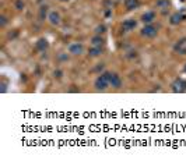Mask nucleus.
<instances>
[{
  "label": "nucleus",
  "mask_w": 186,
  "mask_h": 163,
  "mask_svg": "<svg viewBox=\"0 0 186 163\" xmlns=\"http://www.w3.org/2000/svg\"><path fill=\"white\" fill-rule=\"evenodd\" d=\"M69 92H80V89L79 88H70Z\"/></svg>",
  "instance_id": "25"
},
{
  "label": "nucleus",
  "mask_w": 186,
  "mask_h": 163,
  "mask_svg": "<svg viewBox=\"0 0 186 163\" xmlns=\"http://www.w3.org/2000/svg\"><path fill=\"white\" fill-rule=\"evenodd\" d=\"M141 6V1L140 0H125V7L126 10L132 11V10H136Z\"/></svg>",
  "instance_id": "14"
},
{
  "label": "nucleus",
  "mask_w": 186,
  "mask_h": 163,
  "mask_svg": "<svg viewBox=\"0 0 186 163\" xmlns=\"http://www.w3.org/2000/svg\"><path fill=\"white\" fill-rule=\"evenodd\" d=\"M59 1H62V3H66V1H69V0H59Z\"/></svg>",
  "instance_id": "27"
},
{
  "label": "nucleus",
  "mask_w": 186,
  "mask_h": 163,
  "mask_svg": "<svg viewBox=\"0 0 186 163\" xmlns=\"http://www.w3.org/2000/svg\"><path fill=\"white\" fill-rule=\"evenodd\" d=\"M169 6H171L169 0H157V1H155V7H157L158 10H161L162 14H165L167 10H169Z\"/></svg>",
  "instance_id": "12"
},
{
  "label": "nucleus",
  "mask_w": 186,
  "mask_h": 163,
  "mask_svg": "<svg viewBox=\"0 0 186 163\" xmlns=\"http://www.w3.org/2000/svg\"><path fill=\"white\" fill-rule=\"evenodd\" d=\"M155 18H157V14H155L154 11H146L144 14H141L140 21L146 25V24H153L155 21Z\"/></svg>",
  "instance_id": "9"
},
{
  "label": "nucleus",
  "mask_w": 186,
  "mask_h": 163,
  "mask_svg": "<svg viewBox=\"0 0 186 163\" xmlns=\"http://www.w3.org/2000/svg\"><path fill=\"white\" fill-rule=\"evenodd\" d=\"M126 57H129V59H136V57H137V52H136V50H132V52H129L128 54H126Z\"/></svg>",
  "instance_id": "24"
},
{
  "label": "nucleus",
  "mask_w": 186,
  "mask_h": 163,
  "mask_svg": "<svg viewBox=\"0 0 186 163\" xmlns=\"http://www.w3.org/2000/svg\"><path fill=\"white\" fill-rule=\"evenodd\" d=\"M186 20V16L182 13V11H176L172 16L169 17V24L171 25H179L181 22H183Z\"/></svg>",
  "instance_id": "8"
},
{
  "label": "nucleus",
  "mask_w": 186,
  "mask_h": 163,
  "mask_svg": "<svg viewBox=\"0 0 186 163\" xmlns=\"http://www.w3.org/2000/svg\"><path fill=\"white\" fill-rule=\"evenodd\" d=\"M136 26H137V21L133 20V18H129V20H125V21L122 22V31L123 32H130V31H133Z\"/></svg>",
  "instance_id": "10"
},
{
  "label": "nucleus",
  "mask_w": 186,
  "mask_h": 163,
  "mask_svg": "<svg viewBox=\"0 0 186 163\" xmlns=\"http://www.w3.org/2000/svg\"><path fill=\"white\" fill-rule=\"evenodd\" d=\"M111 85H109V78H108V70H105L101 74H98V77L94 81V88L97 91H105Z\"/></svg>",
  "instance_id": "1"
},
{
  "label": "nucleus",
  "mask_w": 186,
  "mask_h": 163,
  "mask_svg": "<svg viewBox=\"0 0 186 163\" xmlns=\"http://www.w3.org/2000/svg\"><path fill=\"white\" fill-rule=\"evenodd\" d=\"M183 71H185V74H186V63H185V66H183Z\"/></svg>",
  "instance_id": "26"
},
{
  "label": "nucleus",
  "mask_w": 186,
  "mask_h": 163,
  "mask_svg": "<svg viewBox=\"0 0 186 163\" xmlns=\"http://www.w3.org/2000/svg\"><path fill=\"white\" fill-rule=\"evenodd\" d=\"M67 50H69V53L71 56H80V54L84 53L85 47L81 42H71L69 45V47H67Z\"/></svg>",
  "instance_id": "4"
},
{
  "label": "nucleus",
  "mask_w": 186,
  "mask_h": 163,
  "mask_svg": "<svg viewBox=\"0 0 186 163\" xmlns=\"http://www.w3.org/2000/svg\"><path fill=\"white\" fill-rule=\"evenodd\" d=\"M94 32H95V34H98V35L105 34V32H106V25H105V24H98V25L94 28Z\"/></svg>",
  "instance_id": "17"
},
{
  "label": "nucleus",
  "mask_w": 186,
  "mask_h": 163,
  "mask_svg": "<svg viewBox=\"0 0 186 163\" xmlns=\"http://www.w3.org/2000/svg\"><path fill=\"white\" fill-rule=\"evenodd\" d=\"M49 16V7L46 4H43L39 7V13H38V17H39V21H45L48 20Z\"/></svg>",
  "instance_id": "16"
},
{
  "label": "nucleus",
  "mask_w": 186,
  "mask_h": 163,
  "mask_svg": "<svg viewBox=\"0 0 186 163\" xmlns=\"http://www.w3.org/2000/svg\"><path fill=\"white\" fill-rule=\"evenodd\" d=\"M105 64L104 63H99L98 64V66H97V67H94V71H105Z\"/></svg>",
  "instance_id": "23"
},
{
  "label": "nucleus",
  "mask_w": 186,
  "mask_h": 163,
  "mask_svg": "<svg viewBox=\"0 0 186 163\" xmlns=\"http://www.w3.org/2000/svg\"><path fill=\"white\" fill-rule=\"evenodd\" d=\"M48 21H49V24H50L52 26H59L60 24H62V16H60V13L56 11V10L49 11Z\"/></svg>",
  "instance_id": "7"
},
{
  "label": "nucleus",
  "mask_w": 186,
  "mask_h": 163,
  "mask_svg": "<svg viewBox=\"0 0 186 163\" xmlns=\"http://www.w3.org/2000/svg\"><path fill=\"white\" fill-rule=\"evenodd\" d=\"M49 47V42L46 38H39L35 43V49H37L38 52H46Z\"/></svg>",
  "instance_id": "11"
},
{
  "label": "nucleus",
  "mask_w": 186,
  "mask_h": 163,
  "mask_svg": "<svg viewBox=\"0 0 186 163\" xmlns=\"http://www.w3.org/2000/svg\"><path fill=\"white\" fill-rule=\"evenodd\" d=\"M158 29L159 26L155 25L154 22L153 24H146V25L141 28V31H140V35L146 39H154L157 35H158Z\"/></svg>",
  "instance_id": "2"
},
{
  "label": "nucleus",
  "mask_w": 186,
  "mask_h": 163,
  "mask_svg": "<svg viewBox=\"0 0 186 163\" xmlns=\"http://www.w3.org/2000/svg\"><path fill=\"white\" fill-rule=\"evenodd\" d=\"M58 60L59 61H67V60H69V54H67V53H59Z\"/></svg>",
  "instance_id": "21"
},
{
  "label": "nucleus",
  "mask_w": 186,
  "mask_h": 163,
  "mask_svg": "<svg viewBox=\"0 0 186 163\" xmlns=\"http://www.w3.org/2000/svg\"><path fill=\"white\" fill-rule=\"evenodd\" d=\"M171 91L174 94H183V92H186V79L183 78L174 79L172 84H171Z\"/></svg>",
  "instance_id": "3"
},
{
  "label": "nucleus",
  "mask_w": 186,
  "mask_h": 163,
  "mask_svg": "<svg viewBox=\"0 0 186 163\" xmlns=\"http://www.w3.org/2000/svg\"><path fill=\"white\" fill-rule=\"evenodd\" d=\"M90 43H91V46H104V45H105V39H104L102 35L95 34V35L90 39Z\"/></svg>",
  "instance_id": "13"
},
{
  "label": "nucleus",
  "mask_w": 186,
  "mask_h": 163,
  "mask_svg": "<svg viewBox=\"0 0 186 163\" xmlns=\"http://www.w3.org/2000/svg\"><path fill=\"white\" fill-rule=\"evenodd\" d=\"M108 78H109V85H111L112 88H115V89H119L120 87H122L123 81L120 78V75L116 73H112V71H108Z\"/></svg>",
  "instance_id": "5"
},
{
  "label": "nucleus",
  "mask_w": 186,
  "mask_h": 163,
  "mask_svg": "<svg viewBox=\"0 0 186 163\" xmlns=\"http://www.w3.org/2000/svg\"><path fill=\"white\" fill-rule=\"evenodd\" d=\"M0 87H1V92L4 94L6 91H7V81H6L4 78L1 79V85H0Z\"/></svg>",
  "instance_id": "22"
},
{
  "label": "nucleus",
  "mask_w": 186,
  "mask_h": 163,
  "mask_svg": "<svg viewBox=\"0 0 186 163\" xmlns=\"http://www.w3.org/2000/svg\"><path fill=\"white\" fill-rule=\"evenodd\" d=\"M9 24V18L3 14V16H0V28H4L6 25Z\"/></svg>",
  "instance_id": "20"
},
{
  "label": "nucleus",
  "mask_w": 186,
  "mask_h": 163,
  "mask_svg": "<svg viewBox=\"0 0 186 163\" xmlns=\"http://www.w3.org/2000/svg\"><path fill=\"white\" fill-rule=\"evenodd\" d=\"M104 53V46H91L88 49V56L90 57H98Z\"/></svg>",
  "instance_id": "15"
},
{
  "label": "nucleus",
  "mask_w": 186,
  "mask_h": 163,
  "mask_svg": "<svg viewBox=\"0 0 186 163\" xmlns=\"http://www.w3.org/2000/svg\"><path fill=\"white\" fill-rule=\"evenodd\" d=\"M63 77V70H60V69H56L55 71H53V78H56V79H60Z\"/></svg>",
  "instance_id": "19"
},
{
  "label": "nucleus",
  "mask_w": 186,
  "mask_h": 163,
  "mask_svg": "<svg viewBox=\"0 0 186 163\" xmlns=\"http://www.w3.org/2000/svg\"><path fill=\"white\" fill-rule=\"evenodd\" d=\"M174 52L181 56H186V36L178 39L174 45Z\"/></svg>",
  "instance_id": "6"
},
{
  "label": "nucleus",
  "mask_w": 186,
  "mask_h": 163,
  "mask_svg": "<svg viewBox=\"0 0 186 163\" xmlns=\"http://www.w3.org/2000/svg\"><path fill=\"white\" fill-rule=\"evenodd\" d=\"M24 7H25V3H24V0H16V3H14V9H16L17 11L24 10Z\"/></svg>",
  "instance_id": "18"
}]
</instances>
